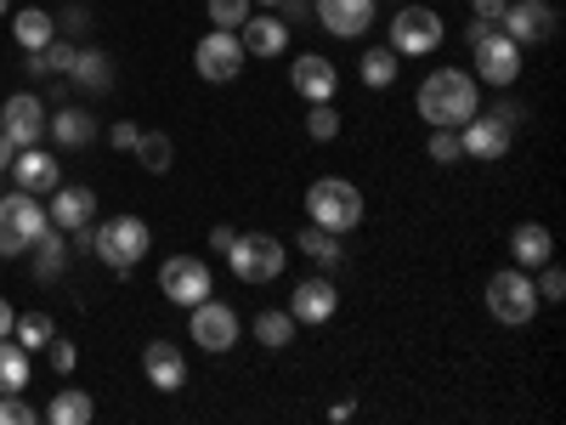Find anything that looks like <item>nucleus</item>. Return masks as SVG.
<instances>
[{
  "label": "nucleus",
  "mask_w": 566,
  "mask_h": 425,
  "mask_svg": "<svg viewBox=\"0 0 566 425\" xmlns=\"http://www.w3.org/2000/svg\"><path fill=\"white\" fill-rule=\"evenodd\" d=\"M522 52H527V45H515L504 29H482L476 40H470V63H476V80H488L493 91H510L515 80H522Z\"/></svg>",
  "instance_id": "nucleus-7"
},
{
  "label": "nucleus",
  "mask_w": 566,
  "mask_h": 425,
  "mask_svg": "<svg viewBox=\"0 0 566 425\" xmlns=\"http://www.w3.org/2000/svg\"><path fill=\"white\" fill-rule=\"evenodd\" d=\"M69 80H74L80 91H97V97H103V91L114 85V58L97 52V45H80L74 63H69Z\"/></svg>",
  "instance_id": "nucleus-24"
},
{
  "label": "nucleus",
  "mask_w": 566,
  "mask_h": 425,
  "mask_svg": "<svg viewBox=\"0 0 566 425\" xmlns=\"http://www.w3.org/2000/svg\"><path fill=\"white\" fill-rule=\"evenodd\" d=\"M74 52H80V40H52L45 52H29V74L34 80H45V74H69V63H74Z\"/></svg>",
  "instance_id": "nucleus-32"
},
{
  "label": "nucleus",
  "mask_w": 566,
  "mask_h": 425,
  "mask_svg": "<svg viewBox=\"0 0 566 425\" xmlns=\"http://www.w3.org/2000/svg\"><path fill=\"white\" fill-rule=\"evenodd\" d=\"M290 85H295V97H301V103H335L340 69L328 63L323 52H301V58L290 63Z\"/></svg>",
  "instance_id": "nucleus-14"
},
{
  "label": "nucleus",
  "mask_w": 566,
  "mask_h": 425,
  "mask_svg": "<svg viewBox=\"0 0 566 425\" xmlns=\"http://www.w3.org/2000/svg\"><path fill=\"white\" fill-rule=\"evenodd\" d=\"M45 419L52 425H91L97 419V403H91V392H80V386H63L52 403H45Z\"/></svg>",
  "instance_id": "nucleus-28"
},
{
  "label": "nucleus",
  "mask_w": 566,
  "mask_h": 425,
  "mask_svg": "<svg viewBox=\"0 0 566 425\" xmlns=\"http://www.w3.org/2000/svg\"><path fill=\"white\" fill-rule=\"evenodd\" d=\"M45 227H52L45 205L34 194H23V187H12V194L0 199V261H18L23 250H34V239Z\"/></svg>",
  "instance_id": "nucleus-6"
},
{
  "label": "nucleus",
  "mask_w": 566,
  "mask_h": 425,
  "mask_svg": "<svg viewBox=\"0 0 566 425\" xmlns=\"http://www.w3.org/2000/svg\"><path fill=\"white\" fill-rule=\"evenodd\" d=\"M227 267H232V278L239 283H272V278H283V267H290V245L283 239H272V232H239V239L227 245Z\"/></svg>",
  "instance_id": "nucleus-5"
},
{
  "label": "nucleus",
  "mask_w": 566,
  "mask_h": 425,
  "mask_svg": "<svg viewBox=\"0 0 566 425\" xmlns=\"http://www.w3.org/2000/svg\"><path fill=\"white\" fill-rule=\"evenodd\" d=\"M0 425H34V403H23V392H0Z\"/></svg>",
  "instance_id": "nucleus-40"
},
{
  "label": "nucleus",
  "mask_w": 566,
  "mask_h": 425,
  "mask_svg": "<svg viewBox=\"0 0 566 425\" xmlns=\"http://www.w3.org/2000/svg\"><path fill=\"white\" fill-rule=\"evenodd\" d=\"M142 374H148L154 392H181L187 386V357L176 341H148L142 346Z\"/></svg>",
  "instance_id": "nucleus-20"
},
{
  "label": "nucleus",
  "mask_w": 566,
  "mask_h": 425,
  "mask_svg": "<svg viewBox=\"0 0 566 425\" xmlns=\"http://www.w3.org/2000/svg\"><path fill=\"white\" fill-rule=\"evenodd\" d=\"M232 239H239V227H227V221H216V227H210V245H216V256H227V245H232Z\"/></svg>",
  "instance_id": "nucleus-45"
},
{
  "label": "nucleus",
  "mask_w": 566,
  "mask_h": 425,
  "mask_svg": "<svg viewBox=\"0 0 566 425\" xmlns=\"http://www.w3.org/2000/svg\"><path fill=\"white\" fill-rule=\"evenodd\" d=\"M295 245H301V256H306V261H317L323 272H335V267L346 261L340 232H328V227H317V221H306V227H301V239H295Z\"/></svg>",
  "instance_id": "nucleus-26"
},
{
  "label": "nucleus",
  "mask_w": 566,
  "mask_h": 425,
  "mask_svg": "<svg viewBox=\"0 0 566 425\" xmlns=\"http://www.w3.org/2000/svg\"><path fill=\"white\" fill-rule=\"evenodd\" d=\"M29 374H34L29 352L7 335V341H0V392H23V386H29Z\"/></svg>",
  "instance_id": "nucleus-31"
},
{
  "label": "nucleus",
  "mask_w": 566,
  "mask_h": 425,
  "mask_svg": "<svg viewBox=\"0 0 566 425\" xmlns=\"http://www.w3.org/2000/svg\"><path fill=\"white\" fill-rule=\"evenodd\" d=\"M130 154L142 159V170H154V176H165V170L176 165V142H170L165 131H142Z\"/></svg>",
  "instance_id": "nucleus-30"
},
{
  "label": "nucleus",
  "mask_w": 566,
  "mask_h": 425,
  "mask_svg": "<svg viewBox=\"0 0 566 425\" xmlns=\"http://www.w3.org/2000/svg\"><path fill=\"white\" fill-rule=\"evenodd\" d=\"M244 45H239V34L232 29H210L199 45H193V69H199V80H210V85H232L244 74Z\"/></svg>",
  "instance_id": "nucleus-10"
},
{
  "label": "nucleus",
  "mask_w": 566,
  "mask_h": 425,
  "mask_svg": "<svg viewBox=\"0 0 566 425\" xmlns=\"http://www.w3.org/2000/svg\"><path fill=\"white\" fill-rule=\"evenodd\" d=\"M413 108H419L424 125H448V131H459L470 114L482 108V80H476V74H464V69H437V74H424V80H419Z\"/></svg>",
  "instance_id": "nucleus-1"
},
{
  "label": "nucleus",
  "mask_w": 566,
  "mask_h": 425,
  "mask_svg": "<svg viewBox=\"0 0 566 425\" xmlns=\"http://www.w3.org/2000/svg\"><path fill=\"white\" fill-rule=\"evenodd\" d=\"M442 40H448L442 12H431V7H397V18H391V52L397 58H431V52H442Z\"/></svg>",
  "instance_id": "nucleus-8"
},
{
  "label": "nucleus",
  "mask_w": 566,
  "mask_h": 425,
  "mask_svg": "<svg viewBox=\"0 0 566 425\" xmlns=\"http://www.w3.org/2000/svg\"><path fill=\"white\" fill-rule=\"evenodd\" d=\"M45 216H52V227L57 232H80V227H91L97 221V194H91V187H52V205H45Z\"/></svg>",
  "instance_id": "nucleus-19"
},
{
  "label": "nucleus",
  "mask_w": 566,
  "mask_h": 425,
  "mask_svg": "<svg viewBox=\"0 0 566 425\" xmlns=\"http://www.w3.org/2000/svg\"><path fill=\"white\" fill-rule=\"evenodd\" d=\"M154 250V227L142 216H108L103 227H91V256H97L108 272H130L142 267Z\"/></svg>",
  "instance_id": "nucleus-2"
},
{
  "label": "nucleus",
  "mask_w": 566,
  "mask_h": 425,
  "mask_svg": "<svg viewBox=\"0 0 566 425\" xmlns=\"http://www.w3.org/2000/svg\"><path fill=\"white\" fill-rule=\"evenodd\" d=\"M306 136L312 142H335L340 136V108L335 103H306Z\"/></svg>",
  "instance_id": "nucleus-35"
},
{
  "label": "nucleus",
  "mask_w": 566,
  "mask_h": 425,
  "mask_svg": "<svg viewBox=\"0 0 566 425\" xmlns=\"http://www.w3.org/2000/svg\"><path fill=\"white\" fill-rule=\"evenodd\" d=\"M159 290H165L170 307H199L205 296H216V278L199 256H170L159 267Z\"/></svg>",
  "instance_id": "nucleus-11"
},
{
  "label": "nucleus",
  "mask_w": 566,
  "mask_h": 425,
  "mask_svg": "<svg viewBox=\"0 0 566 425\" xmlns=\"http://www.w3.org/2000/svg\"><path fill=\"white\" fill-rule=\"evenodd\" d=\"M335 312H340V290H335V278H328V272L301 278L290 290V318L295 323H328Z\"/></svg>",
  "instance_id": "nucleus-16"
},
{
  "label": "nucleus",
  "mask_w": 566,
  "mask_h": 425,
  "mask_svg": "<svg viewBox=\"0 0 566 425\" xmlns=\"http://www.w3.org/2000/svg\"><path fill=\"white\" fill-rule=\"evenodd\" d=\"M499 29H504L515 45H538V40L555 34V7H549V0H510L504 18H499Z\"/></svg>",
  "instance_id": "nucleus-15"
},
{
  "label": "nucleus",
  "mask_w": 566,
  "mask_h": 425,
  "mask_svg": "<svg viewBox=\"0 0 566 425\" xmlns=\"http://www.w3.org/2000/svg\"><path fill=\"white\" fill-rule=\"evenodd\" d=\"M510 142H515V131L493 114V108H476L464 125H459V148H464V159H482V165H493V159H504L510 154Z\"/></svg>",
  "instance_id": "nucleus-12"
},
{
  "label": "nucleus",
  "mask_w": 566,
  "mask_h": 425,
  "mask_svg": "<svg viewBox=\"0 0 566 425\" xmlns=\"http://www.w3.org/2000/svg\"><path fill=\"white\" fill-rule=\"evenodd\" d=\"M97 114L91 108H80V103H69V108H57L52 120H45V136L57 142V148H91V142H97Z\"/></svg>",
  "instance_id": "nucleus-22"
},
{
  "label": "nucleus",
  "mask_w": 566,
  "mask_h": 425,
  "mask_svg": "<svg viewBox=\"0 0 566 425\" xmlns=\"http://www.w3.org/2000/svg\"><path fill=\"white\" fill-rule=\"evenodd\" d=\"M301 335V323L290 318V307H266V312H255V341L266 346V352H283Z\"/></svg>",
  "instance_id": "nucleus-29"
},
{
  "label": "nucleus",
  "mask_w": 566,
  "mask_h": 425,
  "mask_svg": "<svg viewBox=\"0 0 566 425\" xmlns=\"http://www.w3.org/2000/svg\"><path fill=\"white\" fill-rule=\"evenodd\" d=\"M488 312L504 323V329H522V323H533L538 318V290H533V272L527 267H499V272H488Z\"/></svg>",
  "instance_id": "nucleus-4"
},
{
  "label": "nucleus",
  "mask_w": 566,
  "mask_h": 425,
  "mask_svg": "<svg viewBox=\"0 0 566 425\" xmlns=\"http://www.w3.org/2000/svg\"><path fill=\"white\" fill-rule=\"evenodd\" d=\"M7 176L23 187V194L45 199V194L63 182V165H57V154H45L40 142H34V148H18V154H12V170H7Z\"/></svg>",
  "instance_id": "nucleus-17"
},
{
  "label": "nucleus",
  "mask_w": 566,
  "mask_h": 425,
  "mask_svg": "<svg viewBox=\"0 0 566 425\" xmlns=\"http://www.w3.org/2000/svg\"><path fill=\"white\" fill-rule=\"evenodd\" d=\"M12 154H18V142H12L7 131H0V176H7V170H12Z\"/></svg>",
  "instance_id": "nucleus-46"
},
{
  "label": "nucleus",
  "mask_w": 566,
  "mask_h": 425,
  "mask_svg": "<svg viewBox=\"0 0 566 425\" xmlns=\"http://www.w3.org/2000/svg\"><path fill=\"white\" fill-rule=\"evenodd\" d=\"M239 45H244V58H283L290 52V23L266 18V12H250L239 23Z\"/></svg>",
  "instance_id": "nucleus-21"
},
{
  "label": "nucleus",
  "mask_w": 566,
  "mask_h": 425,
  "mask_svg": "<svg viewBox=\"0 0 566 425\" xmlns=\"http://www.w3.org/2000/svg\"><path fill=\"white\" fill-rule=\"evenodd\" d=\"M533 290H538V301H544V307L566 301V272H560L555 261H544V267H538V278H533Z\"/></svg>",
  "instance_id": "nucleus-38"
},
{
  "label": "nucleus",
  "mask_w": 566,
  "mask_h": 425,
  "mask_svg": "<svg viewBox=\"0 0 566 425\" xmlns=\"http://www.w3.org/2000/svg\"><path fill=\"white\" fill-rule=\"evenodd\" d=\"M187 335H193L205 352H232L244 341V323H239V312H232L227 301L205 296L199 307H187Z\"/></svg>",
  "instance_id": "nucleus-9"
},
{
  "label": "nucleus",
  "mask_w": 566,
  "mask_h": 425,
  "mask_svg": "<svg viewBox=\"0 0 566 425\" xmlns=\"http://www.w3.org/2000/svg\"><path fill=\"white\" fill-rule=\"evenodd\" d=\"M493 114H499V120H504L510 131H515V125L527 120V108H522V103H510V97H504V103H493Z\"/></svg>",
  "instance_id": "nucleus-44"
},
{
  "label": "nucleus",
  "mask_w": 566,
  "mask_h": 425,
  "mask_svg": "<svg viewBox=\"0 0 566 425\" xmlns=\"http://www.w3.org/2000/svg\"><path fill=\"white\" fill-rule=\"evenodd\" d=\"M205 7H210V29H232V34H239V23L255 12V0H205Z\"/></svg>",
  "instance_id": "nucleus-36"
},
{
  "label": "nucleus",
  "mask_w": 566,
  "mask_h": 425,
  "mask_svg": "<svg viewBox=\"0 0 566 425\" xmlns=\"http://www.w3.org/2000/svg\"><path fill=\"white\" fill-rule=\"evenodd\" d=\"M255 7H277V0H255Z\"/></svg>",
  "instance_id": "nucleus-49"
},
{
  "label": "nucleus",
  "mask_w": 566,
  "mask_h": 425,
  "mask_svg": "<svg viewBox=\"0 0 566 425\" xmlns=\"http://www.w3.org/2000/svg\"><path fill=\"white\" fill-rule=\"evenodd\" d=\"M504 7H510V0H470V12H476L482 23H499V18H504Z\"/></svg>",
  "instance_id": "nucleus-43"
},
{
  "label": "nucleus",
  "mask_w": 566,
  "mask_h": 425,
  "mask_svg": "<svg viewBox=\"0 0 566 425\" xmlns=\"http://www.w3.org/2000/svg\"><path fill=\"white\" fill-rule=\"evenodd\" d=\"M424 154H431L437 165H459V159H464V148H459V131L431 125V142H424Z\"/></svg>",
  "instance_id": "nucleus-37"
},
{
  "label": "nucleus",
  "mask_w": 566,
  "mask_h": 425,
  "mask_svg": "<svg viewBox=\"0 0 566 425\" xmlns=\"http://www.w3.org/2000/svg\"><path fill=\"white\" fill-rule=\"evenodd\" d=\"M12 323H18V312H12V301H7V296H0V341L12 335Z\"/></svg>",
  "instance_id": "nucleus-47"
},
{
  "label": "nucleus",
  "mask_w": 566,
  "mask_h": 425,
  "mask_svg": "<svg viewBox=\"0 0 566 425\" xmlns=\"http://www.w3.org/2000/svg\"><path fill=\"white\" fill-rule=\"evenodd\" d=\"M63 267H69V245H63L57 227H45L40 239H34V283H57Z\"/></svg>",
  "instance_id": "nucleus-27"
},
{
  "label": "nucleus",
  "mask_w": 566,
  "mask_h": 425,
  "mask_svg": "<svg viewBox=\"0 0 566 425\" xmlns=\"http://www.w3.org/2000/svg\"><path fill=\"white\" fill-rule=\"evenodd\" d=\"M312 12L335 40H363L374 29V0H312Z\"/></svg>",
  "instance_id": "nucleus-18"
},
{
  "label": "nucleus",
  "mask_w": 566,
  "mask_h": 425,
  "mask_svg": "<svg viewBox=\"0 0 566 425\" xmlns=\"http://www.w3.org/2000/svg\"><path fill=\"white\" fill-rule=\"evenodd\" d=\"M57 335V323H52V312H23L18 323H12V341L23 346V352H45V341Z\"/></svg>",
  "instance_id": "nucleus-33"
},
{
  "label": "nucleus",
  "mask_w": 566,
  "mask_h": 425,
  "mask_svg": "<svg viewBox=\"0 0 566 425\" xmlns=\"http://www.w3.org/2000/svg\"><path fill=\"white\" fill-rule=\"evenodd\" d=\"M363 187L357 182H346V176H317L312 187H306V221H317V227H328V232H357V221H363Z\"/></svg>",
  "instance_id": "nucleus-3"
},
{
  "label": "nucleus",
  "mask_w": 566,
  "mask_h": 425,
  "mask_svg": "<svg viewBox=\"0 0 566 425\" xmlns=\"http://www.w3.org/2000/svg\"><path fill=\"white\" fill-rule=\"evenodd\" d=\"M45 363H52V374H74V363H80V346H74L69 335H52V341H45Z\"/></svg>",
  "instance_id": "nucleus-39"
},
{
  "label": "nucleus",
  "mask_w": 566,
  "mask_h": 425,
  "mask_svg": "<svg viewBox=\"0 0 566 425\" xmlns=\"http://www.w3.org/2000/svg\"><path fill=\"white\" fill-rule=\"evenodd\" d=\"M7 18H12V40L23 52H45V45L57 40V18L40 12V7H23V12H7Z\"/></svg>",
  "instance_id": "nucleus-25"
},
{
  "label": "nucleus",
  "mask_w": 566,
  "mask_h": 425,
  "mask_svg": "<svg viewBox=\"0 0 566 425\" xmlns=\"http://www.w3.org/2000/svg\"><path fill=\"white\" fill-rule=\"evenodd\" d=\"M397 52L391 45H374V52H363V63H357V74H363V85H374V91H386L391 80H397Z\"/></svg>",
  "instance_id": "nucleus-34"
},
{
  "label": "nucleus",
  "mask_w": 566,
  "mask_h": 425,
  "mask_svg": "<svg viewBox=\"0 0 566 425\" xmlns=\"http://www.w3.org/2000/svg\"><path fill=\"white\" fill-rule=\"evenodd\" d=\"M7 12H12V0H0V18H7Z\"/></svg>",
  "instance_id": "nucleus-48"
},
{
  "label": "nucleus",
  "mask_w": 566,
  "mask_h": 425,
  "mask_svg": "<svg viewBox=\"0 0 566 425\" xmlns=\"http://www.w3.org/2000/svg\"><path fill=\"white\" fill-rule=\"evenodd\" d=\"M510 261L527 267V272H538L544 261H555V232H549L544 221H522V227L510 232Z\"/></svg>",
  "instance_id": "nucleus-23"
},
{
  "label": "nucleus",
  "mask_w": 566,
  "mask_h": 425,
  "mask_svg": "<svg viewBox=\"0 0 566 425\" xmlns=\"http://www.w3.org/2000/svg\"><path fill=\"white\" fill-rule=\"evenodd\" d=\"M45 103L34 97V91H12L7 103H0V131H7L18 148H34V142H45Z\"/></svg>",
  "instance_id": "nucleus-13"
},
{
  "label": "nucleus",
  "mask_w": 566,
  "mask_h": 425,
  "mask_svg": "<svg viewBox=\"0 0 566 425\" xmlns=\"http://www.w3.org/2000/svg\"><path fill=\"white\" fill-rule=\"evenodd\" d=\"M52 18H57V34H63V40H80V34L91 29V12H85V7H63V12H52Z\"/></svg>",
  "instance_id": "nucleus-41"
},
{
  "label": "nucleus",
  "mask_w": 566,
  "mask_h": 425,
  "mask_svg": "<svg viewBox=\"0 0 566 425\" xmlns=\"http://www.w3.org/2000/svg\"><path fill=\"white\" fill-rule=\"evenodd\" d=\"M136 136H142V125H136V120H114V125H108V142H114L119 154H130V148H136Z\"/></svg>",
  "instance_id": "nucleus-42"
}]
</instances>
